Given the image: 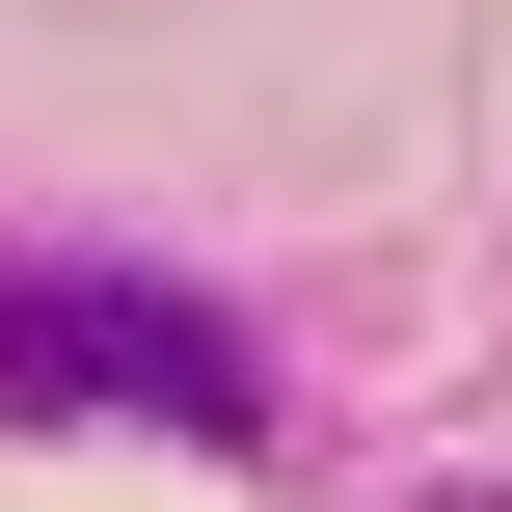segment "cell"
<instances>
[{
    "mask_svg": "<svg viewBox=\"0 0 512 512\" xmlns=\"http://www.w3.org/2000/svg\"><path fill=\"white\" fill-rule=\"evenodd\" d=\"M0 432H189V459H270V351H243L189 270H0Z\"/></svg>",
    "mask_w": 512,
    "mask_h": 512,
    "instance_id": "1",
    "label": "cell"
}]
</instances>
